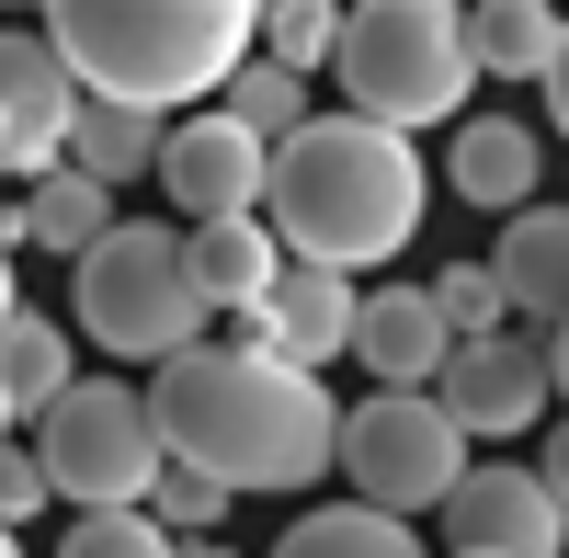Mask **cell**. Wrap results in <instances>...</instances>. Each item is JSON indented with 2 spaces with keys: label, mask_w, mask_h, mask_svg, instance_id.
Returning <instances> with one entry per match:
<instances>
[{
  "label": "cell",
  "mask_w": 569,
  "mask_h": 558,
  "mask_svg": "<svg viewBox=\"0 0 569 558\" xmlns=\"http://www.w3.org/2000/svg\"><path fill=\"white\" fill-rule=\"evenodd\" d=\"M467 58H479V80H547L558 12L547 0H479V12H467Z\"/></svg>",
  "instance_id": "obj_20"
},
{
  "label": "cell",
  "mask_w": 569,
  "mask_h": 558,
  "mask_svg": "<svg viewBox=\"0 0 569 558\" xmlns=\"http://www.w3.org/2000/svg\"><path fill=\"white\" fill-rule=\"evenodd\" d=\"M46 501H58V490H46V468H34V445H0V525H34Z\"/></svg>",
  "instance_id": "obj_27"
},
{
  "label": "cell",
  "mask_w": 569,
  "mask_h": 558,
  "mask_svg": "<svg viewBox=\"0 0 569 558\" xmlns=\"http://www.w3.org/2000/svg\"><path fill=\"white\" fill-rule=\"evenodd\" d=\"M69 114H80V80L58 69L46 34H0V171H69Z\"/></svg>",
  "instance_id": "obj_11"
},
{
  "label": "cell",
  "mask_w": 569,
  "mask_h": 558,
  "mask_svg": "<svg viewBox=\"0 0 569 558\" xmlns=\"http://www.w3.org/2000/svg\"><path fill=\"white\" fill-rule=\"evenodd\" d=\"M182 262H194V297H206V308H228V319H251V308L273 297V273H284V251H273V228H262V217L182 228Z\"/></svg>",
  "instance_id": "obj_16"
},
{
  "label": "cell",
  "mask_w": 569,
  "mask_h": 558,
  "mask_svg": "<svg viewBox=\"0 0 569 558\" xmlns=\"http://www.w3.org/2000/svg\"><path fill=\"white\" fill-rule=\"evenodd\" d=\"M547 377H558V399H569V319L547 331Z\"/></svg>",
  "instance_id": "obj_30"
},
{
  "label": "cell",
  "mask_w": 569,
  "mask_h": 558,
  "mask_svg": "<svg viewBox=\"0 0 569 558\" xmlns=\"http://www.w3.org/2000/svg\"><path fill=\"white\" fill-rule=\"evenodd\" d=\"M421 206H433V171H421L410 137L365 126V114H308V137L273 149V195H262V228L284 262L308 273H353L388 262L421 240Z\"/></svg>",
  "instance_id": "obj_2"
},
{
  "label": "cell",
  "mask_w": 569,
  "mask_h": 558,
  "mask_svg": "<svg viewBox=\"0 0 569 558\" xmlns=\"http://www.w3.org/2000/svg\"><path fill=\"white\" fill-rule=\"evenodd\" d=\"M330 46H342V12H330V0H273V12L251 23V58L284 69V80H319Z\"/></svg>",
  "instance_id": "obj_22"
},
{
  "label": "cell",
  "mask_w": 569,
  "mask_h": 558,
  "mask_svg": "<svg viewBox=\"0 0 569 558\" xmlns=\"http://www.w3.org/2000/svg\"><path fill=\"white\" fill-rule=\"evenodd\" d=\"M69 319H80V331L103 342V353H137V365L194 353L206 297H194V262H182V228L126 217L91 262H69Z\"/></svg>",
  "instance_id": "obj_5"
},
{
  "label": "cell",
  "mask_w": 569,
  "mask_h": 558,
  "mask_svg": "<svg viewBox=\"0 0 569 558\" xmlns=\"http://www.w3.org/2000/svg\"><path fill=\"white\" fill-rule=\"evenodd\" d=\"M217 114L228 126H240V137H262V149H284V137H308V80H284V69H240V80H228L217 91Z\"/></svg>",
  "instance_id": "obj_23"
},
{
  "label": "cell",
  "mask_w": 569,
  "mask_h": 558,
  "mask_svg": "<svg viewBox=\"0 0 569 558\" xmlns=\"http://www.w3.org/2000/svg\"><path fill=\"white\" fill-rule=\"evenodd\" d=\"M433 399L456 410V434H536L547 422V399H558V377H547V342L536 331H490V342H456L445 353V377H433Z\"/></svg>",
  "instance_id": "obj_8"
},
{
  "label": "cell",
  "mask_w": 569,
  "mask_h": 558,
  "mask_svg": "<svg viewBox=\"0 0 569 558\" xmlns=\"http://www.w3.org/2000/svg\"><path fill=\"white\" fill-rule=\"evenodd\" d=\"M421 297H433V319H445L456 342H490V331H512V308H501V286H490V262H445Z\"/></svg>",
  "instance_id": "obj_24"
},
{
  "label": "cell",
  "mask_w": 569,
  "mask_h": 558,
  "mask_svg": "<svg viewBox=\"0 0 569 558\" xmlns=\"http://www.w3.org/2000/svg\"><path fill=\"white\" fill-rule=\"evenodd\" d=\"M114 228H126L114 195H103V182H80V171H46L34 195H23V240H34V251H58V262H91Z\"/></svg>",
  "instance_id": "obj_19"
},
{
  "label": "cell",
  "mask_w": 569,
  "mask_h": 558,
  "mask_svg": "<svg viewBox=\"0 0 569 558\" xmlns=\"http://www.w3.org/2000/svg\"><path fill=\"white\" fill-rule=\"evenodd\" d=\"M0 558H23V536H12V525H0Z\"/></svg>",
  "instance_id": "obj_33"
},
{
  "label": "cell",
  "mask_w": 569,
  "mask_h": 558,
  "mask_svg": "<svg viewBox=\"0 0 569 558\" xmlns=\"http://www.w3.org/2000/svg\"><path fill=\"white\" fill-rule=\"evenodd\" d=\"M353 353H365L376 388H433L445 353H456V331L433 319V297H421V286H376L365 319H353Z\"/></svg>",
  "instance_id": "obj_15"
},
{
  "label": "cell",
  "mask_w": 569,
  "mask_h": 558,
  "mask_svg": "<svg viewBox=\"0 0 569 558\" xmlns=\"http://www.w3.org/2000/svg\"><path fill=\"white\" fill-rule=\"evenodd\" d=\"M536 479H547V501L569 514V422H547V468H536Z\"/></svg>",
  "instance_id": "obj_28"
},
{
  "label": "cell",
  "mask_w": 569,
  "mask_h": 558,
  "mask_svg": "<svg viewBox=\"0 0 569 558\" xmlns=\"http://www.w3.org/2000/svg\"><path fill=\"white\" fill-rule=\"evenodd\" d=\"M330 80H342V114L388 126V137L456 126V103L479 91V58H467V12H456V0H365V12H342Z\"/></svg>",
  "instance_id": "obj_4"
},
{
  "label": "cell",
  "mask_w": 569,
  "mask_h": 558,
  "mask_svg": "<svg viewBox=\"0 0 569 558\" xmlns=\"http://www.w3.org/2000/svg\"><path fill=\"white\" fill-rule=\"evenodd\" d=\"M353 319H365V297L342 286V273H308V262H284L273 273V297L240 319V342H262V353H284V365H342L353 353Z\"/></svg>",
  "instance_id": "obj_12"
},
{
  "label": "cell",
  "mask_w": 569,
  "mask_h": 558,
  "mask_svg": "<svg viewBox=\"0 0 569 558\" xmlns=\"http://www.w3.org/2000/svg\"><path fill=\"white\" fill-rule=\"evenodd\" d=\"M273 558H433V547L388 514H365V501H319V514H297L273 536Z\"/></svg>",
  "instance_id": "obj_21"
},
{
  "label": "cell",
  "mask_w": 569,
  "mask_h": 558,
  "mask_svg": "<svg viewBox=\"0 0 569 558\" xmlns=\"http://www.w3.org/2000/svg\"><path fill=\"white\" fill-rule=\"evenodd\" d=\"M149 525H160L171 547H182V536H217V525H228V490H217V479H194V468H160Z\"/></svg>",
  "instance_id": "obj_25"
},
{
  "label": "cell",
  "mask_w": 569,
  "mask_h": 558,
  "mask_svg": "<svg viewBox=\"0 0 569 558\" xmlns=\"http://www.w3.org/2000/svg\"><path fill=\"white\" fill-rule=\"evenodd\" d=\"M58 558H182L149 514H80L69 536H58Z\"/></svg>",
  "instance_id": "obj_26"
},
{
  "label": "cell",
  "mask_w": 569,
  "mask_h": 558,
  "mask_svg": "<svg viewBox=\"0 0 569 558\" xmlns=\"http://www.w3.org/2000/svg\"><path fill=\"white\" fill-rule=\"evenodd\" d=\"M547 114H558V137H569V12H558V58H547Z\"/></svg>",
  "instance_id": "obj_29"
},
{
  "label": "cell",
  "mask_w": 569,
  "mask_h": 558,
  "mask_svg": "<svg viewBox=\"0 0 569 558\" xmlns=\"http://www.w3.org/2000/svg\"><path fill=\"white\" fill-rule=\"evenodd\" d=\"M80 388V353H69V331L58 319H12V331H0V399H12V422H46V410H58Z\"/></svg>",
  "instance_id": "obj_18"
},
{
  "label": "cell",
  "mask_w": 569,
  "mask_h": 558,
  "mask_svg": "<svg viewBox=\"0 0 569 558\" xmlns=\"http://www.w3.org/2000/svg\"><path fill=\"white\" fill-rule=\"evenodd\" d=\"M149 422H160L171 468L217 479L228 501L240 490H308V479H330V456H342V399H330L308 365L262 353V342L171 353L160 388H149Z\"/></svg>",
  "instance_id": "obj_1"
},
{
  "label": "cell",
  "mask_w": 569,
  "mask_h": 558,
  "mask_svg": "<svg viewBox=\"0 0 569 558\" xmlns=\"http://www.w3.org/2000/svg\"><path fill=\"white\" fill-rule=\"evenodd\" d=\"M251 0H58L34 34L58 46V69L80 80V103H126L182 126V103H206L251 69Z\"/></svg>",
  "instance_id": "obj_3"
},
{
  "label": "cell",
  "mask_w": 569,
  "mask_h": 558,
  "mask_svg": "<svg viewBox=\"0 0 569 558\" xmlns=\"http://www.w3.org/2000/svg\"><path fill=\"white\" fill-rule=\"evenodd\" d=\"M0 445H12V399H0Z\"/></svg>",
  "instance_id": "obj_34"
},
{
  "label": "cell",
  "mask_w": 569,
  "mask_h": 558,
  "mask_svg": "<svg viewBox=\"0 0 569 558\" xmlns=\"http://www.w3.org/2000/svg\"><path fill=\"white\" fill-rule=\"evenodd\" d=\"M330 468L353 479L365 514L410 525V514H445V501H456L467 434H456V410L433 388H376L365 410H342V456H330Z\"/></svg>",
  "instance_id": "obj_7"
},
{
  "label": "cell",
  "mask_w": 569,
  "mask_h": 558,
  "mask_svg": "<svg viewBox=\"0 0 569 558\" xmlns=\"http://www.w3.org/2000/svg\"><path fill=\"white\" fill-rule=\"evenodd\" d=\"M182 558H240V547H217V536H182Z\"/></svg>",
  "instance_id": "obj_32"
},
{
  "label": "cell",
  "mask_w": 569,
  "mask_h": 558,
  "mask_svg": "<svg viewBox=\"0 0 569 558\" xmlns=\"http://www.w3.org/2000/svg\"><path fill=\"white\" fill-rule=\"evenodd\" d=\"M160 195L194 217V228H217V217H262V195H273V149H262V137H240L228 114H182V126L160 137Z\"/></svg>",
  "instance_id": "obj_9"
},
{
  "label": "cell",
  "mask_w": 569,
  "mask_h": 558,
  "mask_svg": "<svg viewBox=\"0 0 569 558\" xmlns=\"http://www.w3.org/2000/svg\"><path fill=\"white\" fill-rule=\"evenodd\" d=\"M445 182H456V206L525 217V206H536V182H547V137H536L525 114H467V126H456V149H445Z\"/></svg>",
  "instance_id": "obj_13"
},
{
  "label": "cell",
  "mask_w": 569,
  "mask_h": 558,
  "mask_svg": "<svg viewBox=\"0 0 569 558\" xmlns=\"http://www.w3.org/2000/svg\"><path fill=\"white\" fill-rule=\"evenodd\" d=\"M160 114H126V103H80L69 114V171L80 182H103V195H126V182H149L160 171Z\"/></svg>",
  "instance_id": "obj_17"
},
{
  "label": "cell",
  "mask_w": 569,
  "mask_h": 558,
  "mask_svg": "<svg viewBox=\"0 0 569 558\" xmlns=\"http://www.w3.org/2000/svg\"><path fill=\"white\" fill-rule=\"evenodd\" d=\"M12 319H23V297H12V251H0V331H12Z\"/></svg>",
  "instance_id": "obj_31"
},
{
  "label": "cell",
  "mask_w": 569,
  "mask_h": 558,
  "mask_svg": "<svg viewBox=\"0 0 569 558\" xmlns=\"http://www.w3.org/2000/svg\"><path fill=\"white\" fill-rule=\"evenodd\" d=\"M445 547L456 558H569V514L547 501L536 468H467L445 501Z\"/></svg>",
  "instance_id": "obj_10"
},
{
  "label": "cell",
  "mask_w": 569,
  "mask_h": 558,
  "mask_svg": "<svg viewBox=\"0 0 569 558\" xmlns=\"http://www.w3.org/2000/svg\"><path fill=\"white\" fill-rule=\"evenodd\" d=\"M34 468L58 501H80V514H149L160 490V422H149V388H114V377H80L58 410L34 422Z\"/></svg>",
  "instance_id": "obj_6"
},
{
  "label": "cell",
  "mask_w": 569,
  "mask_h": 558,
  "mask_svg": "<svg viewBox=\"0 0 569 558\" xmlns=\"http://www.w3.org/2000/svg\"><path fill=\"white\" fill-rule=\"evenodd\" d=\"M490 286L512 319H536V342L569 319V206H525L501 228V251H490Z\"/></svg>",
  "instance_id": "obj_14"
}]
</instances>
